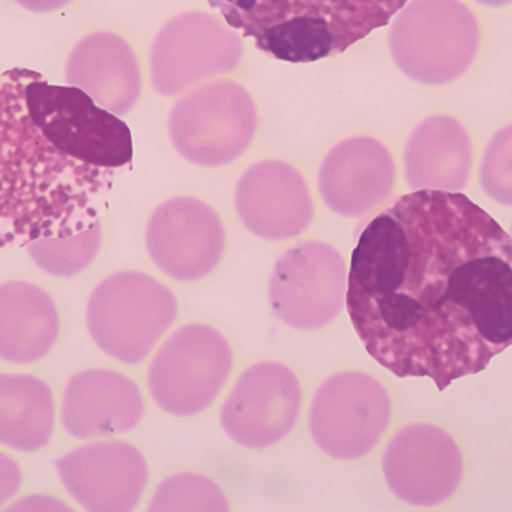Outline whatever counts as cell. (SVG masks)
<instances>
[{
	"mask_svg": "<svg viewBox=\"0 0 512 512\" xmlns=\"http://www.w3.org/2000/svg\"><path fill=\"white\" fill-rule=\"evenodd\" d=\"M473 168V143L463 123L435 115L416 126L405 148V174L410 188L458 193Z\"/></svg>",
	"mask_w": 512,
	"mask_h": 512,
	"instance_id": "ffe728a7",
	"label": "cell"
},
{
	"mask_svg": "<svg viewBox=\"0 0 512 512\" xmlns=\"http://www.w3.org/2000/svg\"><path fill=\"white\" fill-rule=\"evenodd\" d=\"M236 209L252 234L269 241L300 236L314 219V203L304 176L279 160L261 161L242 174L236 188Z\"/></svg>",
	"mask_w": 512,
	"mask_h": 512,
	"instance_id": "2e32d148",
	"label": "cell"
},
{
	"mask_svg": "<svg viewBox=\"0 0 512 512\" xmlns=\"http://www.w3.org/2000/svg\"><path fill=\"white\" fill-rule=\"evenodd\" d=\"M242 37L216 15L191 10L176 15L156 35L150 54L151 82L163 97H178L239 67Z\"/></svg>",
	"mask_w": 512,
	"mask_h": 512,
	"instance_id": "9c48e42d",
	"label": "cell"
},
{
	"mask_svg": "<svg viewBox=\"0 0 512 512\" xmlns=\"http://www.w3.org/2000/svg\"><path fill=\"white\" fill-rule=\"evenodd\" d=\"M143 413L140 388L112 370L77 373L63 393L62 423L78 440L131 431L140 425Z\"/></svg>",
	"mask_w": 512,
	"mask_h": 512,
	"instance_id": "ac0fdd59",
	"label": "cell"
},
{
	"mask_svg": "<svg viewBox=\"0 0 512 512\" xmlns=\"http://www.w3.org/2000/svg\"><path fill=\"white\" fill-rule=\"evenodd\" d=\"M22 486V469L15 459L0 453V506L9 503Z\"/></svg>",
	"mask_w": 512,
	"mask_h": 512,
	"instance_id": "484cf974",
	"label": "cell"
},
{
	"mask_svg": "<svg viewBox=\"0 0 512 512\" xmlns=\"http://www.w3.org/2000/svg\"><path fill=\"white\" fill-rule=\"evenodd\" d=\"M392 420V401L377 378L362 372L337 373L315 393L310 433L320 450L337 459L368 455Z\"/></svg>",
	"mask_w": 512,
	"mask_h": 512,
	"instance_id": "30bf717a",
	"label": "cell"
},
{
	"mask_svg": "<svg viewBox=\"0 0 512 512\" xmlns=\"http://www.w3.org/2000/svg\"><path fill=\"white\" fill-rule=\"evenodd\" d=\"M345 305L378 365L443 392L512 347V237L464 194H405L358 237Z\"/></svg>",
	"mask_w": 512,
	"mask_h": 512,
	"instance_id": "6da1fadb",
	"label": "cell"
},
{
	"mask_svg": "<svg viewBox=\"0 0 512 512\" xmlns=\"http://www.w3.org/2000/svg\"><path fill=\"white\" fill-rule=\"evenodd\" d=\"M102 246V223L93 224L73 236L42 237L30 242V257L52 276L70 277L92 264Z\"/></svg>",
	"mask_w": 512,
	"mask_h": 512,
	"instance_id": "603a6c76",
	"label": "cell"
},
{
	"mask_svg": "<svg viewBox=\"0 0 512 512\" xmlns=\"http://www.w3.org/2000/svg\"><path fill=\"white\" fill-rule=\"evenodd\" d=\"M55 401L49 385L30 375L0 373V445L37 451L49 445Z\"/></svg>",
	"mask_w": 512,
	"mask_h": 512,
	"instance_id": "7402d4cb",
	"label": "cell"
},
{
	"mask_svg": "<svg viewBox=\"0 0 512 512\" xmlns=\"http://www.w3.org/2000/svg\"><path fill=\"white\" fill-rule=\"evenodd\" d=\"M20 7L30 10V12H54V10L62 9L65 5L70 4L72 0H15Z\"/></svg>",
	"mask_w": 512,
	"mask_h": 512,
	"instance_id": "4316f807",
	"label": "cell"
},
{
	"mask_svg": "<svg viewBox=\"0 0 512 512\" xmlns=\"http://www.w3.org/2000/svg\"><path fill=\"white\" fill-rule=\"evenodd\" d=\"M58 330L57 307L44 289L22 281L0 285V358L37 362L54 347Z\"/></svg>",
	"mask_w": 512,
	"mask_h": 512,
	"instance_id": "44dd1931",
	"label": "cell"
},
{
	"mask_svg": "<svg viewBox=\"0 0 512 512\" xmlns=\"http://www.w3.org/2000/svg\"><path fill=\"white\" fill-rule=\"evenodd\" d=\"M388 42L406 77L423 85H446L473 65L481 29L461 0H411L398 12Z\"/></svg>",
	"mask_w": 512,
	"mask_h": 512,
	"instance_id": "277c9868",
	"label": "cell"
},
{
	"mask_svg": "<svg viewBox=\"0 0 512 512\" xmlns=\"http://www.w3.org/2000/svg\"><path fill=\"white\" fill-rule=\"evenodd\" d=\"M25 107L45 140L60 153L100 170L115 171L133 160V138L125 121L98 107L72 85H52L30 72Z\"/></svg>",
	"mask_w": 512,
	"mask_h": 512,
	"instance_id": "5b68a950",
	"label": "cell"
},
{
	"mask_svg": "<svg viewBox=\"0 0 512 512\" xmlns=\"http://www.w3.org/2000/svg\"><path fill=\"white\" fill-rule=\"evenodd\" d=\"M150 511H229V503L218 484L199 474L171 476L160 484Z\"/></svg>",
	"mask_w": 512,
	"mask_h": 512,
	"instance_id": "cb8c5ba5",
	"label": "cell"
},
{
	"mask_svg": "<svg viewBox=\"0 0 512 512\" xmlns=\"http://www.w3.org/2000/svg\"><path fill=\"white\" fill-rule=\"evenodd\" d=\"M231 370L228 339L209 325H186L166 340L151 363V397L170 415H198L218 398Z\"/></svg>",
	"mask_w": 512,
	"mask_h": 512,
	"instance_id": "ba28073f",
	"label": "cell"
},
{
	"mask_svg": "<svg viewBox=\"0 0 512 512\" xmlns=\"http://www.w3.org/2000/svg\"><path fill=\"white\" fill-rule=\"evenodd\" d=\"M479 4L488 5V7H504L512 4V0H476Z\"/></svg>",
	"mask_w": 512,
	"mask_h": 512,
	"instance_id": "83f0119b",
	"label": "cell"
},
{
	"mask_svg": "<svg viewBox=\"0 0 512 512\" xmlns=\"http://www.w3.org/2000/svg\"><path fill=\"white\" fill-rule=\"evenodd\" d=\"M0 110H2V87H0Z\"/></svg>",
	"mask_w": 512,
	"mask_h": 512,
	"instance_id": "f1b7e54d",
	"label": "cell"
},
{
	"mask_svg": "<svg viewBox=\"0 0 512 512\" xmlns=\"http://www.w3.org/2000/svg\"><path fill=\"white\" fill-rule=\"evenodd\" d=\"M178 315L173 292L143 272L108 277L88 300L87 324L103 352L123 363H140Z\"/></svg>",
	"mask_w": 512,
	"mask_h": 512,
	"instance_id": "8992f818",
	"label": "cell"
},
{
	"mask_svg": "<svg viewBox=\"0 0 512 512\" xmlns=\"http://www.w3.org/2000/svg\"><path fill=\"white\" fill-rule=\"evenodd\" d=\"M257 49L289 63L339 55L385 27L408 0H208Z\"/></svg>",
	"mask_w": 512,
	"mask_h": 512,
	"instance_id": "3957f363",
	"label": "cell"
},
{
	"mask_svg": "<svg viewBox=\"0 0 512 512\" xmlns=\"http://www.w3.org/2000/svg\"><path fill=\"white\" fill-rule=\"evenodd\" d=\"M257 123L247 88L232 80L204 83L184 93L171 110V143L193 165H229L251 146Z\"/></svg>",
	"mask_w": 512,
	"mask_h": 512,
	"instance_id": "52a82bcc",
	"label": "cell"
},
{
	"mask_svg": "<svg viewBox=\"0 0 512 512\" xmlns=\"http://www.w3.org/2000/svg\"><path fill=\"white\" fill-rule=\"evenodd\" d=\"M463 455L438 426L401 430L383 456V474L398 498L418 508H433L456 493L463 479Z\"/></svg>",
	"mask_w": 512,
	"mask_h": 512,
	"instance_id": "5bb4252c",
	"label": "cell"
},
{
	"mask_svg": "<svg viewBox=\"0 0 512 512\" xmlns=\"http://www.w3.org/2000/svg\"><path fill=\"white\" fill-rule=\"evenodd\" d=\"M146 247L156 266L168 276L181 282L199 281L223 259L226 231L209 204L201 199L174 198L151 216Z\"/></svg>",
	"mask_w": 512,
	"mask_h": 512,
	"instance_id": "4fadbf2b",
	"label": "cell"
},
{
	"mask_svg": "<svg viewBox=\"0 0 512 512\" xmlns=\"http://www.w3.org/2000/svg\"><path fill=\"white\" fill-rule=\"evenodd\" d=\"M347 277L342 254L330 244L310 241L292 247L272 272V310L294 329H322L342 312Z\"/></svg>",
	"mask_w": 512,
	"mask_h": 512,
	"instance_id": "8fae6325",
	"label": "cell"
},
{
	"mask_svg": "<svg viewBox=\"0 0 512 512\" xmlns=\"http://www.w3.org/2000/svg\"><path fill=\"white\" fill-rule=\"evenodd\" d=\"M397 165L382 141L370 136L343 140L322 161L320 196L334 213L358 218L392 194Z\"/></svg>",
	"mask_w": 512,
	"mask_h": 512,
	"instance_id": "e0dca14e",
	"label": "cell"
},
{
	"mask_svg": "<svg viewBox=\"0 0 512 512\" xmlns=\"http://www.w3.org/2000/svg\"><path fill=\"white\" fill-rule=\"evenodd\" d=\"M65 80L116 116L135 108L143 88L135 50L112 32H95L75 45L68 57Z\"/></svg>",
	"mask_w": 512,
	"mask_h": 512,
	"instance_id": "d6986e66",
	"label": "cell"
},
{
	"mask_svg": "<svg viewBox=\"0 0 512 512\" xmlns=\"http://www.w3.org/2000/svg\"><path fill=\"white\" fill-rule=\"evenodd\" d=\"M302 405L295 373L282 363L262 362L242 373L224 403L221 421L237 445L261 450L289 435Z\"/></svg>",
	"mask_w": 512,
	"mask_h": 512,
	"instance_id": "7c38bea8",
	"label": "cell"
},
{
	"mask_svg": "<svg viewBox=\"0 0 512 512\" xmlns=\"http://www.w3.org/2000/svg\"><path fill=\"white\" fill-rule=\"evenodd\" d=\"M58 474L73 499L92 512L133 511L148 484V464L125 441L82 446L57 461Z\"/></svg>",
	"mask_w": 512,
	"mask_h": 512,
	"instance_id": "9a60e30c",
	"label": "cell"
},
{
	"mask_svg": "<svg viewBox=\"0 0 512 512\" xmlns=\"http://www.w3.org/2000/svg\"><path fill=\"white\" fill-rule=\"evenodd\" d=\"M29 68L2 75L0 110V249L42 237L73 236L98 223L113 171L63 155L30 120Z\"/></svg>",
	"mask_w": 512,
	"mask_h": 512,
	"instance_id": "7a4b0ae2",
	"label": "cell"
},
{
	"mask_svg": "<svg viewBox=\"0 0 512 512\" xmlns=\"http://www.w3.org/2000/svg\"><path fill=\"white\" fill-rule=\"evenodd\" d=\"M479 174L484 193L496 203L512 208V125L491 138Z\"/></svg>",
	"mask_w": 512,
	"mask_h": 512,
	"instance_id": "d4e9b609",
	"label": "cell"
}]
</instances>
